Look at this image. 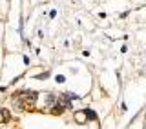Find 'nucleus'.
I'll use <instances>...</instances> for the list:
<instances>
[{
    "instance_id": "423d86ee",
    "label": "nucleus",
    "mask_w": 146,
    "mask_h": 129,
    "mask_svg": "<svg viewBox=\"0 0 146 129\" xmlns=\"http://www.w3.org/2000/svg\"><path fill=\"white\" fill-rule=\"evenodd\" d=\"M48 76H49V73H42V75H38L36 78H48Z\"/></svg>"
},
{
    "instance_id": "f257e3e1",
    "label": "nucleus",
    "mask_w": 146,
    "mask_h": 129,
    "mask_svg": "<svg viewBox=\"0 0 146 129\" xmlns=\"http://www.w3.org/2000/svg\"><path fill=\"white\" fill-rule=\"evenodd\" d=\"M13 102H17L18 107H22V105H33L36 102V93L33 91H20V93L13 95Z\"/></svg>"
},
{
    "instance_id": "39448f33",
    "label": "nucleus",
    "mask_w": 146,
    "mask_h": 129,
    "mask_svg": "<svg viewBox=\"0 0 146 129\" xmlns=\"http://www.w3.org/2000/svg\"><path fill=\"white\" fill-rule=\"evenodd\" d=\"M55 80H57V84H62V82L66 80V78H64V76H57V78H55Z\"/></svg>"
},
{
    "instance_id": "20e7f679",
    "label": "nucleus",
    "mask_w": 146,
    "mask_h": 129,
    "mask_svg": "<svg viewBox=\"0 0 146 129\" xmlns=\"http://www.w3.org/2000/svg\"><path fill=\"white\" fill-rule=\"evenodd\" d=\"M84 113H86V118H88V120H97V115L91 111V109H86Z\"/></svg>"
},
{
    "instance_id": "f03ea898",
    "label": "nucleus",
    "mask_w": 146,
    "mask_h": 129,
    "mask_svg": "<svg viewBox=\"0 0 146 129\" xmlns=\"http://www.w3.org/2000/svg\"><path fill=\"white\" fill-rule=\"evenodd\" d=\"M73 118H75V122H77V124H84L86 120H88V118H86V113H84V111H77Z\"/></svg>"
},
{
    "instance_id": "7ed1b4c3",
    "label": "nucleus",
    "mask_w": 146,
    "mask_h": 129,
    "mask_svg": "<svg viewBox=\"0 0 146 129\" xmlns=\"http://www.w3.org/2000/svg\"><path fill=\"white\" fill-rule=\"evenodd\" d=\"M9 118H11V115L7 109H0V122H7Z\"/></svg>"
}]
</instances>
